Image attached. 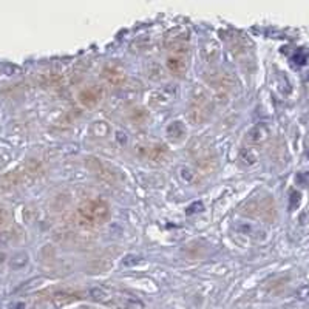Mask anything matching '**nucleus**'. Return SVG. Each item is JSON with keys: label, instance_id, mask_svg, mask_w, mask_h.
<instances>
[{"label": "nucleus", "instance_id": "nucleus-5", "mask_svg": "<svg viewBox=\"0 0 309 309\" xmlns=\"http://www.w3.org/2000/svg\"><path fill=\"white\" fill-rule=\"evenodd\" d=\"M167 68L172 73H183L186 70V62L181 57H169L167 59Z\"/></svg>", "mask_w": 309, "mask_h": 309}, {"label": "nucleus", "instance_id": "nucleus-8", "mask_svg": "<svg viewBox=\"0 0 309 309\" xmlns=\"http://www.w3.org/2000/svg\"><path fill=\"white\" fill-rule=\"evenodd\" d=\"M308 156H309V152H308Z\"/></svg>", "mask_w": 309, "mask_h": 309}, {"label": "nucleus", "instance_id": "nucleus-6", "mask_svg": "<svg viewBox=\"0 0 309 309\" xmlns=\"http://www.w3.org/2000/svg\"><path fill=\"white\" fill-rule=\"evenodd\" d=\"M203 210V204L201 203H195V204H192L190 207L187 209V213H192V212H201Z\"/></svg>", "mask_w": 309, "mask_h": 309}, {"label": "nucleus", "instance_id": "nucleus-4", "mask_svg": "<svg viewBox=\"0 0 309 309\" xmlns=\"http://www.w3.org/2000/svg\"><path fill=\"white\" fill-rule=\"evenodd\" d=\"M267 136V130L264 127L258 125L252 128V130L248 133V141H251V143H261V141H264Z\"/></svg>", "mask_w": 309, "mask_h": 309}, {"label": "nucleus", "instance_id": "nucleus-7", "mask_svg": "<svg viewBox=\"0 0 309 309\" xmlns=\"http://www.w3.org/2000/svg\"><path fill=\"white\" fill-rule=\"evenodd\" d=\"M3 221H5V213H3L2 210H0V226L3 224Z\"/></svg>", "mask_w": 309, "mask_h": 309}, {"label": "nucleus", "instance_id": "nucleus-2", "mask_svg": "<svg viewBox=\"0 0 309 309\" xmlns=\"http://www.w3.org/2000/svg\"><path fill=\"white\" fill-rule=\"evenodd\" d=\"M102 77L111 85H121L125 81V73L118 65H108L102 70Z\"/></svg>", "mask_w": 309, "mask_h": 309}, {"label": "nucleus", "instance_id": "nucleus-1", "mask_svg": "<svg viewBox=\"0 0 309 309\" xmlns=\"http://www.w3.org/2000/svg\"><path fill=\"white\" fill-rule=\"evenodd\" d=\"M110 207L108 203L102 198H93L85 201L79 209H77V220L81 226H99L108 220Z\"/></svg>", "mask_w": 309, "mask_h": 309}, {"label": "nucleus", "instance_id": "nucleus-3", "mask_svg": "<svg viewBox=\"0 0 309 309\" xmlns=\"http://www.w3.org/2000/svg\"><path fill=\"white\" fill-rule=\"evenodd\" d=\"M101 99V92L95 87H88L79 93V101L87 107H93L98 104V101Z\"/></svg>", "mask_w": 309, "mask_h": 309}]
</instances>
